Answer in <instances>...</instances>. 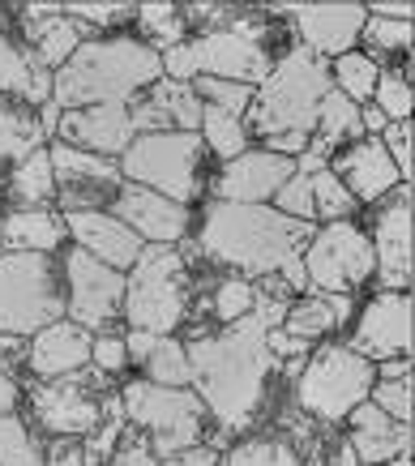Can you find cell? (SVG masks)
<instances>
[{"mask_svg": "<svg viewBox=\"0 0 415 466\" xmlns=\"http://www.w3.org/2000/svg\"><path fill=\"white\" fill-rule=\"evenodd\" d=\"M300 240H313V223L283 218L270 206H231V201H215L197 231L201 253L215 266L244 274V283L283 274L287 287H304Z\"/></svg>", "mask_w": 415, "mask_h": 466, "instance_id": "1", "label": "cell"}, {"mask_svg": "<svg viewBox=\"0 0 415 466\" xmlns=\"http://www.w3.org/2000/svg\"><path fill=\"white\" fill-rule=\"evenodd\" d=\"M188 368H193V381L201 390L197 402L223 428H248L258 420L274 360L266 351V329L253 317L228 325L223 334L193 342Z\"/></svg>", "mask_w": 415, "mask_h": 466, "instance_id": "2", "label": "cell"}, {"mask_svg": "<svg viewBox=\"0 0 415 466\" xmlns=\"http://www.w3.org/2000/svg\"><path fill=\"white\" fill-rule=\"evenodd\" d=\"M163 77V60L150 43L116 35V39H86L52 77V103L60 112L129 103Z\"/></svg>", "mask_w": 415, "mask_h": 466, "instance_id": "3", "label": "cell"}, {"mask_svg": "<svg viewBox=\"0 0 415 466\" xmlns=\"http://www.w3.org/2000/svg\"><path fill=\"white\" fill-rule=\"evenodd\" d=\"M329 90V65L313 52H287L278 65H270V77L253 90V103L244 112L248 133L258 128L266 137V150L283 158H296L313 142L317 107Z\"/></svg>", "mask_w": 415, "mask_h": 466, "instance_id": "4", "label": "cell"}, {"mask_svg": "<svg viewBox=\"0 0 415 466\" xmlns=\"http://www.w3.org/2000/svg\"><path fill=\"white\" fill-rule=\"evenodd\" d=\"M158 60H163L167 82L218 77V82H240L258 90L270 77V56H266L261 30L248 26V22H236V17L228 26H210L201 30L197 39H185L167 52H158Z\"/></svg>", "mask_w": 415, "mask_h": 466, "instance_id": "5", "label": "cell"}, {"mask_svg": "<svg viewBox=\"0 0 415 466\" xmlns=\"http://www.w3.org/2000/svg\"><path fill=\"white\" fill-rule=\"evenodd\" d=\"M201 146L197 133H142L133 137V146L120 155V180L137 184V188H150L158 198L176 201V206H188V201L201 198Z\"/></svg>", "mask_w": 415, "mask_h": 466, "instance_id": "6", "label": "cell"}, {"mask_svg": "<svg viewBox=\"0 0 415 466\" xmlns=\"http://www.w3.org/2000/svg\"><path fill=\"white\" fill-rule=\"evenodd\" d=\"M65 317V283L52 257L0 253V339H30Z\"/></svg>", "mask_w": 415, "mask_h": 466, "instance_id": "7", "label": "cell"}, {"mask_svg": "<svg viewBox=\"0 0 415 466\" xmlns=\"http://www.w3.org/2000/svg\"><path fill=\"white\" fill-rule=\"evenodd\" d=\"M188 283H185V261L176 248H142L125 274V304L120 312L129 317V329L155 334V339H172V329L185 321Z\"/></svg>", "mask_w": 415, "mask_h": 466, "instance_id": "8", "label": "cell"}, {"mask_svg": "<svg viewBox=\"0 0 415 466\" xmlns=\"http://www.w3.org/2000/svg\"><path fill=\"white\" fill-rule=\"evenodd\" d=\"M372 385H377V364H369L364 355H356L347 342H326V347L304 364L300 381H296V402H300V410H309L313 420L339 424L359 402H369Z\"/></svg>", "mask_w": 415, "mask_h": 466, "instance_id": "9", "label": "cell"}, {"mask_svg": "<svg viewBox=\"0 0 415 466\" xmlns=\"http://www.w3.org/2000/svg\"><path fill=\"white\" fill-rule=\"evenodd\" d=\"M125 420L142 428L158 458H172L185 453L193 445H201V428H206V407L197 402L193 390H163L150 381H133L125 385Z\"/></svg>", "mask_w": 415, "mask_h": 466, "instance_id": "10", "label": "cell"}, {"mask_svg": "<svg viewBox=\"0 0 415 466\" xmlns=\"http://www.w3.org/2000/svg\"><path fill=\"white\" fill-rule=\"evenodd\" d=\"M304 283L317 287V296H351L372 279V244L369 231L351 218L326 223L313 231L304 248Z\"/></svg>", "mask_w": 415, "mask_h": 466, "instance_id": "11", "label": "cell"}, {"mask_svg": "<svg viewBox=\"0 0 415 466\" xmlns=\"http://www.w3.org/2000/svg\"><path fill=\"white\" fill-rule=\"evenodd\" d=\"M65 312H69L73 325L82 329H103L120 317V304H125V274L99 266L95 257H86L82 248H69L65 253Z\"/></svg>", "mask_w": 415, "mask_h": 466, "instance_id": "12", "label": "cell"}, {"mask_svg": "<svg viewBox=\"0 0 415 466\" xmlns=\"http://www.w3.org/2000/svg\"><path fill=\"white\" fill-rule=\"evenodd\" d=\"M47 158H52V176H56V193L60 201L73 210H99V206H112L116 193L125 188L120 180V167L112 158L86 155L77 146L52 142L47 146Z\"/></svg>", "mask_w": 415, "mask_h": 466, "instance_id": "13", "label": "cell"}, {"mask_svg": "<svg viewBox=\"0 0 415 466\" xmlns=\"http://www.w3.org/2000/svg\"><path fill=\"white\" fill-rule=\"evenodd\" d=\"M351 351L369 364L411 360V296L407 291H381L364 304L351 334Z\"/></svg>", "mask_w": 415, "mask_h": 466, "instance_id": "14", "label": "cell"}, {"mask_svg": "<svg viewBox=\"0 0 415 466\" xmlns=\"http://www.w3.org/2000/svg\"><path fill=\"white\" fill-rule=\"evenodd\" d=\"M372 274L386 283V291H407L411 287V184L377 210L372 223Z\"/></svg>", "mask_w": 415, "mask_h": 466, "instance_id": "15", "label": "cell"}, {"mask_svg": "<svg viewBox=\"0 0 415 466\" xmlns=\"http://www.w3.org/2000/svg\"><path fill=\"white\" fill-rule=\"evenodd\" d=\"M112 206H116L112 214L129 227L146 248H176V244L185 240L188 223H193L188 206H176V201L158 198L150 188H137V184H125Z\"/></svg>", "mask_w": 415, "mask_h": 466, "instance_id": "16", "label": "cell"}, {"mask_svg": "<svg viewBox=\"0 0 415 466\" xmlns=\"http://www.w3.org/2000/svg\"><path fill=\"white\" fill-rule=\"evenodd\" d=\"M291 171L296 163L274 150H244L231 163H223V171L215 176V198L231 206H266L291 180Z\"/></svg>", "mask_w": 415, "mask_h": 466, "instance_id": "17", "label": "cell"}, {"mask_svg": "<svg viewBox=\"0 0 415 466\" xmlns=\"http://www.w3.org/2000/svg\"><path fill=\"white\" fill-rule=\"evenodd\" d=\"M35 415L39 424L60 441H73V437H90L95 428L103 424V398H95L86 390V381L77 377H65V381H44L35 390Z\"/></svg>", "mask_w": 415, "mask_h": 466, "instance_id": "18", "label": "cell"}, {"mask_svg": "<svg viewBox=\"0 0 415 466\" xmlns=\"http://www.w3.org/2000/svg\"><path fill=\"white\" fill-rule=\"evenodd\" d=\"M60 137L65 146H77L86 155L116 158L125 155L137 137V120H133L129 103H107V107H82V112H60Z\"/></svg>", "mask_w": 415, "mask_h": 466, "instance_id": "19", "label": "cell"}, {"mask_svg": "<svg viewBox=\"0 0 415 466\" xmlns=\"http://www.w3.org/2000/svg\"><path fill=\"white\" fill-rule=\"evenodd\" d=\"M65 231L73 236V248H82L86 257H95L99 266L116 269V274L133 269V261L146 248L112 210H73L65 214Z\"/></svg>", "mask_w": 415, "mask_h": 466, "instance_id": "20", "label": "cell"}, {"mask_svg": "<svg viewBox=\"0 0 415 466\" xmlns=\"http://www.w3.org/2000/svg\"><path fill=\"white\" fill-rule=\"evenodd\" d=\"M90 342H95V334L60 317V321L44 325L39 334H30L26 364L44 381H65V377H77L82 368H90Z\"/></svg>", "mask_w": 415, "mask_h": 466, "instance_id": "21", "label": "cell"}, {"mask_svg": "<svg viewBox=\"0 0 415 466\" xmlns=\"http://www.w3.org/2000/svg\"><path fill=\"white\" fill-rule=\"evenodd\" d=\"M287 17L300 30L304 52H313L321 60L326 56L339 60L359 39L369 9H359V5H326V9H287Z\"/></svg>", "mask_w": 415, "mask_h": 466, "instance_id": "22", "label": "cell"}, {"mask_svg": "<svg viewBox=\"0 0 415 466\" xmlns=\"http://www.w3.org/2000/svg\"><path fill=\"white\" fill-rule=\"evenodd\" d=\"M347 420H351L347 450H351L356 466H381V462H394V458L411 453V428L394 424L386 410H377L372 402H359Z\"/></svg>", "mask_w": 415, "mask_h": 466, "instance_id": "23", "label": "cell"}, {"mask_svg": "<svg viewBox=\"0 0 415 466\" xmlns=\"http://www.w3.org/2000/svg\"><path fill=\"white\" fill-rule=\"evenodd\" d=\"M329 171L343 180V188L351 193V201H356V206H359V201L390 198V193L399 188V180H402L377 137H359V142L351 146V150H347V155L339 158Z\"/></svg>", "mask_w": 415, "mask_h": 466, "instance_id": "24", "label": "cell"}, {"mask_svg": "<svg viewBox=\"0 0 415 466\" xmlns=\"http://www.w3.org/2000/svg\"><path fill=\"white\" fill-rule=\"evenodd\" d=\"M65 214L56 210H9L0 218V253L52 257L65 244Z\"/></svg>", "mask_w": 415, "mask_h": 466, "instance_id": "25", "label": "cell"}, {"mask_svg": "<svg viewBox=\"0 0 415 466\" xmlns=\"http://www.w3.org/2000/svg\"><path fill=\"white\" fill-rule=\"evenodd\" d=\"M22 22L30 26V43H35V56L30 60L44 65L47 73H56L90 35V30H82L73 17H65V9H26Z\"/></svg>", "mask_w": 415, "mask_h": 466, "instance_id": "26", "label": "cell"}, {"mask_svg": "<svg viewBox=\"0 0 415 466\" xmlns=\"http://www.w3.org/2000/svg\"><path fill=\"white\" fill-rule=\"evenodd\" d=\"M9 198H14V210H47V206L56 201V176H52L47 146L30 150L22 163H14V176H9Z\"/></svg>", "mask_w": 415, "mask_h": 466, "instance_id": "27", "label": "cell"}, {"mask_svg": "<svg viewBox=\"0 0 415 466\" xmlns=\"http://www.w3.org/2000/svg\"><path fill=\"white\" fill-rule=\"evenodd\" d=\"M44 125L39 112L22 99H0V163H22L30 150L44 146Z\"/></svg>", "mask_w": 415, "mask_h": 466, "instance_id": "28", "label": "cell"}, {"mask_svg": "<svg viewBox=\"0 0 415 466\" xmlns=\"http://www.w3.org/2000/svg\"><path fill=\"white\" fill-rule=\"evenodd\" d=\"M347 309H351L347 296H304L296 304H287V317L278 329H287L291 339H300V342L326 339L329 329L347 317Z\"/></svg>", "mask_w": 415, "mask_h": 466, "instance_id": "29", "label": "cell"}, {"mask_svg": "<svg viewBox=\"0 0 415 466\" xmlns=\"http://www.w3.org/2000/svg\"><path fill=\"white\" fill-rule=\"evenodd\" d=\"M313 133H317V146H326V150L351 142V137H364V128H359V107L351 99H343V95L329 86L321 107H317Z\"/></svg>", "mask_w": 415, "mask_h": 466, "instance_id": "30", "label": "cell"}, {"mask_svg": "<svg viewBox=\"0 0 415 466\" xmlns=\"http://www.w3.org/2000/svg\"><path fill=\"white\" fill-rule=\"evenodd\" d=\"M201 146L215 150L223 163H231L236 155L248 150V125L244 116H231V112H218V107H201Z\"/></svg>", "mask_w": 415, "mask_h": 466, "instance_id": "31", "label": "cell"}, {"mask_svg": "<svg viewBox=\"0 0 415 466\" xmlns=\"http://www.w3.org/2000/svg\"><path fill=\"white\" fill-rule=\"evenodd\" d=\"M329 77L339 82V95H343V99H351L356 107H364V103L372 99L377 77H381V65H377L369 52H343V56L334 60Z\"/></svg>", "mask_w": 415, "mask_h": 466, "instance_id": "32", "label": "cell"}, {"mask_svg": "<svg viewBox=\"0 0 415 466\" xmlns=\"http://www.w3.org/2000/svg\"><path fill=\"white\" fill-rule=\"evenodd\" d=\"M146 381L163 385V390H188V381H193L188 347H180L176 339H158L155 351L146 355Z\"/></svg>", "mask_w": 415, "mask_h": 466, "instance_id": "33", "label": "cell"}, {"mask_svg": "<svg viewBox=\"0 0 415 466\" xmlns=\"http://www.w3.org/2000/svg\"><path fill=\"white\" fill-rule=\"evenodd\" d=\"M133 17L142 22V35L150 39L155 52H167V47H176V43H185V35H188L185 14L172 9V5H146V9H133Z\"/></svg>", "mask_w": 415, "mask_h": 466, "instance_id": "34", "label": "cell"}, {"mask_svg": "<svg viewBox=\"0 0 415 466\" xmlns=\"http://www.w3.org/2000/svg\"><path fill=\"white\" fill-rule=\"evenodd\" d=\"M0 466H44V450L17 415H0Z\"/></svg>", "mask_w": 415, "mask_h": 466, "instance_id": "35", "label": "cell"}, {"mask_svg": "<svg viewBox=\"0 0 415 466\" xmlns=\"http://www.w3.org/2000/svg\"><path fill=\"white\" fill-rule=\"evenodd\" d=\"M215 466H300L287 441H244L231 453H218Z\"/></svg>", "mask_w": 415, "mask_h": 466, "instance_id": "36", "label": "cell"}, {"mask_svg": "<svg viewBox=\"0 0 415 466\" xmlns=\"http://www.w3.org/2000/svg\"><path fill=\"white\" fill-rule=\"evenodd\" d=\"M193 95H197L201 107H218V112H231V116H244L248 103H253V86H240V82H218V77H193Z\"/></svg>", "mask_w": 415, "mask_h": 466, "instance_id": "37", "label": "cell"}, {"mask_svg": "<svg viewBox=\"0 0 415 466\" xmlns=\"http://www.w3.org/2000/svg\"><path fill=\"white\" fill-rule=\"evenodd\" d=\"M351 210H356V201H351V193L343 188V180H339L329 167L317 171L313 176V218L343 223V218H351Z\"/></svg>", "mask_w": 415, "mask_h": 466, "instance_id": "38", "label": "cell"}, {"mask_svg": "<svg viewBox=\"0 0 415 466\" xmlns=\"http://www.w3.org/2000/svg\"><path fill=\"white\" fill-rule=\"evenodd\" d=\"M372 107L386 116L390 125L411 120V82L402 73H381L377 86H372Z\"/></svg>", "mask_w": 415, "mask_h": 466, "instance_id": "39", "label": "cell"}, {"mask_svg": "<svg viewBox=\"0 0 415 466\" xmlns=\"http://www.w3.org/2000/svg\"><path fill=\"white\" fill-rule=\"evenodd\" d=\"M253 304H258V287L244 283V279H223V283L215 287V299H210V309H215V317L223 325L244 321V317L253 312Z\"/></svg>", "mask_w": 415, "mask_h": 466, "instance_id": "40", "label": "cell"}, {"mask_svg": "<svg viewBox=\"0 0 415 466\" xmlns=\"http://www.w3.org/2000/svg\"><path fill=\"white\" fill-rule=\"evenodd\" d=\"M30 56L9 35H0V99H26Z\"/></svg>", "mask_w": 415, "mask_h": 466, "instance_id": "41", "label": "cell"}, {"mask_svg": "<svg viewBox=\"0 0 415 466\" xmlns=\"http://www.w3.org/2000/svg\"><path fill=\"white\" fill-rule=\"evenodd\" d=\"M283 218H296V223H313V176H296L291 171V180L274 193V206Z\"/></svg>", "mask_w": 415, "mask_h": 466, "instance_id": "42", "label": "cell"}, {"mask_svg": "<svg viewBox=\"0 0 415 466\" xmlns=\"http://www.w3.org/2000/svg\"><path fill=\"white\" fill-rule=\"evenodd\" d=\"M369 402L377 410H386L394 424L411 428V377H399V381H377L372 385Z\"/></svg>", "mask_w": 415, "mask_h": 466, "instance_id": "43", "label": "cell"}, {"mask_svg": "<svg viewBox=\"0 0 415 466\" xmlns=\"http://www.w3.org/2000/svg\"><path fill=\"white\" fill-rule=\"evenodd\" d=\"M372 47L381 52H399V47H411V22H394V17H364V30H359Z\"/></svg>", "mask_w": 415, "mask_h": 466, "instance_id": "44", "label": "cell"}, {"mask_svg": "<svg viewBox=\"0 0 415 466\" xmlns=\"http://www.w3.org/2000/svg\"><path fill=\"white\" fill-rule=\"evenodd\" d=\"M381 150L390 155L394 171L402 176V184H411V120H402V125H386V133L377 137Z\"/></svg>", "mask_w": 415, "mask_h": 466, "instance_id": "45", "label": "cell"}, {"mask_svg": "<svg viewBox=\"0 0 415 466\" xmlns=\"http://www.w3.org/2000/svg\"><path fill=\"white\" fill-rule=\"evenodd\" d=\"M90 364L116 377V372H125L129 368V351H125V334H99V339L90 342Z\"/></svg>", "mask_w": 415, "mask_h": 466, "instance_id": "46", "label": "cell"}, {"mask_svg": "<svg viewBox=\"0 0 415 466\" xmlns=\"http://www.w3.org/2000/svg\"><path fill=\"white\" fill-rule=\"evenodd\" d=\"M65 17H73L77 26H116V22H129L133 9H125V5H73V9H65Z\"/></svg>", "mask_w": 415, "mask_h": 466, "instance_id": "47", "label": "cell"}, {"mask_svg": "<svg viewBox=\"0 0 415 466\" xmlns=\"http://www.w3.org/2000/svg\"><path fill=\"white\" fill-rule=\"evenodd\" d=\"M44 466H99V458H95L86 445H77V441H56V445L44 453Z\"/></svg>", "mask_w": 415, "mask_h": 466, "instance_id": "48", "label": "cell"}, {"mask_svg": "<svg viewBox=\"0 0 415 466\" xmlns=\"http://www.w3.org/2000/svg\"><path fill=\"white\" fill-rule=\"evenodd\" d=\"M107 466H158L155 453L146 450L142 441H120V450L112 453V462Z\"/></svg>", "mask_w": 415, "mask_h": 466, "instance_id": "49", "label": "cell"}, {"mask_svg": "<svg viewBox=\"0 0 415 466\" xmlns=\"http://www.w3.org/2000/svg\"><path fill=\"white\" fill-rule=\"evenodd\" d=\"M218 453L210 450V445H193V450L185 453H172V458H163V466H215Z\"/></svg>", "mask_w": 415, "mask_h": 466, "instance_id": "50", "label": "cell"}, {"mask_svg": "<svg viewBox=\"0 0 415 466\" xmlns=\"http://www.w3.org/2000/svg\"><path fill=\"white\" fill-rule=\"evenodd\" d=\"M17 398H22V390H17L14 372H9V364H0V415H14Z\"/></svg>", "mask_w": 415, "mask_h": 466, "instance_id": "51", "label": "cell"}, {"mask_svg": "<svg viewBox=\"0 0 415 466\" xmlns=\"http://www.w3.org/2000/svg\"><path fill=\"white\" fill-rule=\"evenodd\" d=\"M372 17H394V22H411V5H377Z\"/></svg>", "mask_w": 415, "mask_h": 466, "instance_id": "52", "label": "cell"}, {"mask_svg": "<svg viewBox=\"0 0 415 466\" xmlns=\"http://www.w3.org/2000/svg\"><path fill=\"white\" fill-rule=\"evenodd\" d=\"M381 466H411V453H407V458H394V462H381Z\"/></svg>", "mask_w": 415, "mask_h": 466, "instance_id": "53", "label": "cell"}]
</instances>
